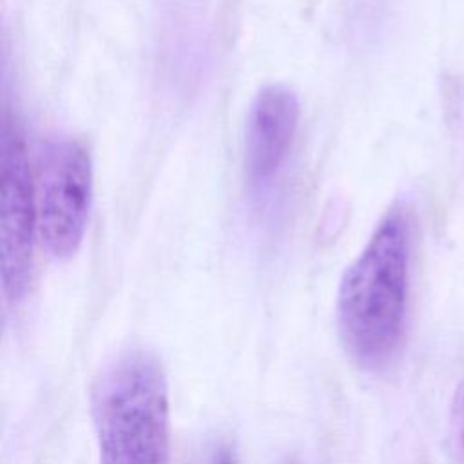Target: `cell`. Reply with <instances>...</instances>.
Here are the masks:
<instances>
[{"label": "cell", "mask_w": 464, "mask_h": 464, "mask_svg": "<svg viewBox=\"0 0 464 464\" xmlns=\"http://www.w3.org/2000/svg\"><path fill=\"white\" fill-rule=\"evenodd\" d=\"M210 464H236V459H234V455L230 453L228 448H219V450L214 453Z\"/></svg>", "instance_id": "obj_7"}, {"label": "cell", "mask_w": 464, "mask_h": 464, "mask_svg": "<svg viewBox=\"0 0 464 464\" xmlns=\"http://www.w3.org/2000/svg\"><path fill=\"white\" fill-rule=\"evenodd\" d=\"M92 199V160L74 138L47 143L40 165L38 228L54 259L74 256L83 241Z\"/></svg>", "instance_id": "obj_3"}, {"label": "cell", "mask_w": 464, "mask_h": 464, "mask_svg": "<svg viewBox=\"0 0 464 464\" xmlns=\"http://www.w3.org/2000/svg\"><path fill=\"white\" fill-rule=\"evenodd\" d=\"M299 98L286 85H266L252 100L245 127V174L265 187L283 167L299 125Z\"/></svg>", "instance_id": "obj_5"}, {"label": "cell", "mask_w": 464, "mask_h": 464, "mask_svg": "<svg viewBox=\"0 0 464 464\" xmlns=\"http://www.w3.org/2000/svg\"><path fill=\"white\" fill-rule=\"evenodd\" d=\"M100 464H169L170 404L165 370L149 350L116 353L91 395Z\"/></svg>", "instance_id": "obj_2"}, {"label": "cell", "mask_w": 464, "mask_h": 464, "mask_svg": "<svg viewBox=\"0 0 464 464\" xmlns=\"http://www.w3.org/2000/svg\"><path fill=\"white\" fill-rule=\"evenodd\" d=\"M2 179V286L11 304L20 303L33 274V245L38 208L29 160L18 120L5 109L0 132Z\"/></svg>", "instance_id": "obj_4"}, {"label": "cell", "mask_w": 464, "mask_h": 464, "mask_svg": "<svg viewBox=\"0 0 464 464\" xmlns=\"http://www.w3.org/2000/svg\"><path fill=\"white\" fill-rule=\"evenodd\" d=\"M410 225L390 210L346 268L335 303L337 330L346 353L364 370L386 366L402 343L408 301Z\"/></svg>", "instance_id": "obj_1"}, {"label": "cell", "mask_w": 464, "mask_h": 464, "mask_svg": "<svg viewBox=\"0 0 464 464\" xmlns=\"http://www.w3.org/2000/svg\"><path fill=\"white\" fill-rule=\"evenodd\" d=\"M450 431L455 464H464V381L457 386L450 406Z\"/></svg>", "instance_id": "obj_6"}]
</instances>
